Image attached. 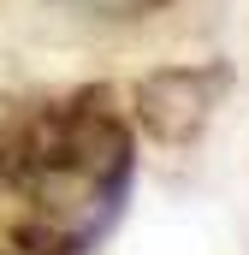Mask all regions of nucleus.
I'll list each match as a JSON object with an SVG mask.
<instances>
[{"label": "nucleus", "mask_w": 249, "mask_h": 255, "mask_svg": "<svg viewBox=\"0 0 249 255\" xmlns=\"http://www.w3.org/2000/svg\"><path fill=\"white\" fill-rule=\"evenodd\" d=\"M232 95V65L202 60V65H160L136 83L130 95V119L148 142L160 148H190L202 130L214 125V113Z\"/></svg>", "instance_id": "f03ea898"}, {"label": "nucleus", "mask_w": 249, "mask_h": 255, "mask_svg": "<svg viewBox=\"0 0 249 255\" xmlns=\"http://www.w3.org/2000/svg\"><path fill=\"white\" fill-rule=\"evenodd\" d=\"M136 178V136L113 89L48 101L36 148L12 190V244L24 255H95L119 226Z\"/></svg>", "instance_id": "f257e3e1"}, {"label": "nucleus", "mask_w": 249, "mask_h": 255, "mask_svg": "<svg viewBox=\"0 0 249 255\" xmlns=\"http://www.w3.org/2000/svg\"><path fill=\"white\" fill-rule=\"evenodd\" d=\"M83 6H101V12H124V18H136V12H154V6H166V0H83Z\"/></svg>", "instance_id": "20e7f679"}, {"label": "nucleus", "mask_w": 249, "mask_h": 255, "mask_svg": "<svg viewBox=\"0 0 249 255\" xmlns=\"http://www.w3.org/2000/svg\"><path fill=\"white\" fill-rule=\"evenodd\" d=\"M42 113H48V101H30V95L0 89V190L24 172V160L36 148V130H42Z\"/></svg>", "instance_id": "7ed1b4c3"}]
</instances>
